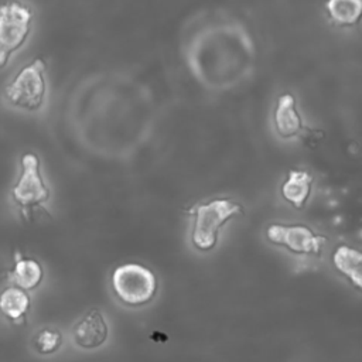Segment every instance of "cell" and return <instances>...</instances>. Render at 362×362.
<instances>
[{
	"label": "cell",
	"mask_w": 362,
	"mask_h": 362,
	"mask_svg": "<svg viewBox=\"0 0 362 362\" xmlns=\"http://www.w3.org/2000/svg\"><path fill=\"white\" fill-rule=\"evenodd\" d=\"M185 61L206 89L226 90L250 75L255 47L242 24L223 21L197 31L185 48Z\"/></svg>",
	"instance_id": "cell-1"
},
{
	"label": "cell",
	"mask_w": 362,
	"mask_h": 362,
	"mask_svg": "<svg viewBox=\"0 0 362 362\" xmlns=\"http://www.w3.org/2000/svg\"><path fill=\"white\" fill-rule=\"evenodd\" d=\"M243 206L229 198H215L197 204L189 214L192 215L191 239L197 249L211 250L215 247L221 228L235 215H240Z\"/></svg>",
	"instance_id": "cell-2"
},
{
	"label": "cell",
	"mask_w": 362,
	"mask_h": 362,
	"mask_svg": "<svg viewBox=\"0 0 362 362\" xmlns=\"http://www.w3.org/2000/svg\"><path fill=\"white\" fill-rule=\"evenodd\" d=\"M47 98V65L37 58L23 66L4 89L6 102L27 112L40 110Z\"/></svg>",
	"instance_id": "cell-3"
},
{
	"label": "cell",
	"mask_w": 362,
	"mask_h": 362,
	"mask_svg": "<svg viewBox=\"0 0 362 362\" xmlns=\"http://www.w3.org/2000/svg\"><path fill=\"white\" fill-rule=\"evenodd\" d=\"M33 8L18 0L0 6V69L18 51L31 33Z\"/></svg>",
	"instance_id": "cell-4"
},
{
	"label": "cell",
	"mask_w": 362,
	"mask_h": 362,
	"mask_svg": "<svg viewBox=\"0 0 362 362\" xmlns=\"http://www.w3.org/2000/svg\"><path fill=\"white\" fill-rule=\"evenodd\" d=\"M112 286L115 294L124 304L143 305L154 297L157 281L147 267L137 263H126L115 269Z\"/></svg>",
	"instance_id": "cell-5"
},
{
	"label": "cell",
	"mask_w": 362,
	"mask_h": 362,
	"mask_svg": "<svg viewBox=\"0 0 362 362\" xmlns=\"http://www.w3.org/2000/svg\"><path fill=\"white\" fill-rule=\"evenodd\" d=\"M11 197L24 209L40 206L49 199V188L41 174V163L35 153H25L21 157V170Z\"/></svg>",
	"instance_id": "cell-6"
},
{
	"label": "cell",
	"mask_w": 362,
	"mask_h": 362,
	"mask_svg": "<svg viewBox=\"0 0 362 362\" xmlns=\"http://www.w3.org/2000/svg\"><path fill=\"white\" fill-rule=\"evenodd\" d=\"M267 239L279 246L300 255H318L324 238L315 235L304 225H281L272 223L266 229Z\"/></svg>",
	"instance_id": "cell-7"
},
{
	"label": "cell",
	"mask_w": 362,
	"mask_h": 362,
	"mask_svg": "<svg viewBox=\"0 0 362 362\" xmlns=\"http://www.w3.org/2000/svg\"><path fill=\"white\" fill-rule=\"evenodd\" d=\"M273 124L277 134L284 140H291L301 134L304 123L296 98L291 93L279 96L273 112Z\"/></svg>",
	"instance_id": "cell-8"
},
{
	"label": "cell",
	"mask_w": 362,
	"mask_h": 362,
	"mask_svg": "<svg viewBox=\"0 0 362 362\" xmlns=\"http://www.w3.org/2000/svg\"><path fill=\"white\" fill-rule=\"evenodd\" d=\"M74 342L83 349H95L105 344L107 338V324L100 311H89L72 329Z\"/></svg>",
	"instance_id": "cell-9"
},
{
	"label": "cell",
	"mask_w": 362,
	"mask_h": 362,
	"mask_svg": "<svg viewBox=\"0 0 362 362\" xmlns=\"http://www.w3.org/2000/svg\"><path fill=\"white\" fill-rule=\"evenodd\" d=\"M313 175L304 170H291L280 187L281 197L296 209H303L311 195Z\"/></svg>",
	"instance_id": "cell-10"
},
{
	"label": "cell",
	"mask_w": 362,
	"mask_h": 362,
	"mask_svg": "<svg viewBox=\"0 0 362 362\" xmlns=\"http://www.w3.org/2000/svg\"><path fill=\"white\" fill-rule=\"evenodd\" d=\"M325 13L337 27H355L362 21V0H327Z\"/></svg>",
	"instance_id": "cell-11"
},
{
	"label": "cell",
	"mask_w": 362,
	"mask_h": 362,
	"mask_svg": "<svg viewBox=\"0 0 362 362\" xmlns=\"http://www.w3.org/2000/svg\"><path fill=\"white\" fill-rule=\"evenodd\" d=\"M334 266L355 287L362 290V252L349 246H339L332 255Z\"/></svg>",
	"instance_id": "cell-12"
},
{
	"label": "cell",
	"mask_w": 362,
	"mask_h": 362,
	"mask_svg": "<svg viewBox=\"0 0 362 362\" xmlns=\"http://www.w3.org/2000/svg\"><path fill=\"white\" fill-rule=\"evenodd\" d=\"M10 277L17 284V287L23 290H31L35 288L41 281L42 267L37 260L24 259L20 256V253H16L14 269Z\"/></svg>",
	"instance_id": "cell-13"
},
{
	"label": "cell",
	"mask_w": 362,
	"mask_h": 362,
	"mask_svg": "<svg viewBox=\"0 0 362 362\" xmlns=\"http://www.w3.org/2000/svg\"><path fill=\"white\" fill-rule=\"evenodd\" d=\"M30 307L28 294L17 287L11 286L1 291L0 294V313L11 321L21 318Z\"/></svg>",
	"instance_id": "cell-14"
},
{
	"label": "cell",
	"mask_w": 362,
	"mask_h": 362,
	"mask_svg": "<svg viewBox=\"0 0 362 362\" xmlns=\"http://www.w3.org/2000/svg\"><path fill=\"white\" fill-rule=\"evenodd\" d=\"M62 342V335L55 328H41L33 337V346L41 355L54 354Z\"/></svg>",
	"instance_id": "cell-15"
}]
</instances>
